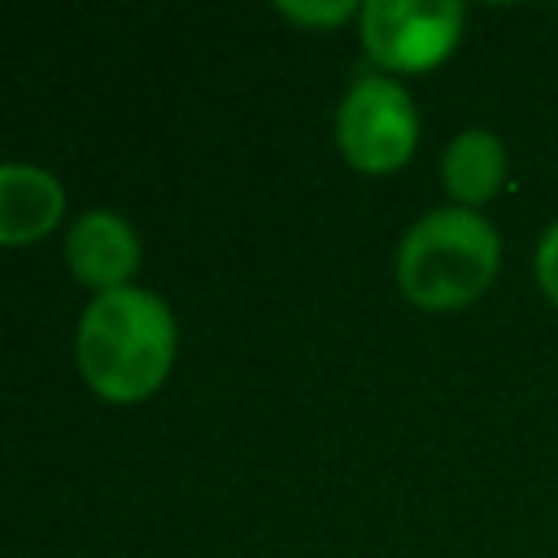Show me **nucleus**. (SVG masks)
<instances>
[{"label": "nucleus", "mask_w": 558, "mask_h": 558, "mask_svg": "<svg viewBox=\"0 0 558 558\" xmlns=\"http://www.w3.org/2000/svg\"><path fill=\"white\" fill-rule=\"evenodd\" d=\"M462 35L453 0H371L362 4V44L375 65L423 74L440 65Z\"/></svg>", "instance_id": "20e7f679"}, {"label": "nucleus", "mask_w": 558, "mask_h": 558, "mask_svg": "<svg viewBox=\"0 0 558 558\" xmlns=\"http://www.w3.org/2000/svg\"><path fill=\"white\" fill-rule=\"evenodd\" d=\"M279 13H288V17H296V22L327 26V22L349 17V13H353V4H349V0H340V4H279Z\"/></svg>", "instance_id": "1a4fd4ad"}, {"label": "nucleus", "mask_w": 558, "mask_h": 558, "mask_svg": "<svg viewBox=\"0 0 558 558\" xmlns=\"http://www.w3.org/2000/svg\"><path fill=\"white\" fill-rule=\"evenodd\" d=\"M65 262L96 292L126 288V279L140 266V235H135V227L122 214H113V209H87L70 227Z\"/></svg>", "instance_id": "39448f33"}, {"label": "nucleus", "mask_w": 558, "mask_h": 558, "mask_svg": "<svg viewBox=\"0 0 558 558\" xmlns=\"http://www.w3.org/2000/svg\"><path fill=\"white\" fill-rule=\"evenodd\" d=\"M336 140L353 170L388 174L410 161L418 140V113L410 92L388 74H362L336 113Z\"/></svg>", "instance_id": "7ed1b4c3"}, {"label": "nucleus", "mask_w": 558, "mask_h": 558, "mask_svg": "<svg viewBox=\"0 0 558 558\" xmlns=\"http://www.w3.org/2000/svg\"><path fill=\"white\" fill-rule=\"evenodd\" d=\"M501 266L497 231L462 205L432 209L418 218L397 248V283L423 310H462L471 305Z\"/></svg>", "instance_id": "f03ea898"}, {"label": "nucleus", "mask_w": 558, "mask_h": 558, "mask_svg": "<svg viewBox=\"0 0 558 558\" xmlns=\"http://www.w3.org/2000/svg\"><path fill=\"white\" fill-rule=\"evenodd\" d=\"M174 314L144 288L96 292L78 323V371L105 401H140L174 366Z\"/></svg>", "instance_id": "f257e3e1"}, {"label": "nucleus", "mask_w": 558, "mask_h": 558, "mask_svg": "<svg viewBox=\"0 0 558 558\" xmlns=\"http://www.w3.org/2000/svg\"><path fill=\"white\" fill-rule=\"evenodd\" d=\"M536 283H541V292L558 305V222L541 235V244H536Z\"/></svg>", "instance_id": "6e6552de"}, {"label": "nucleus", "mask_w": 558, "mask_h": 558, "mask_svg": "<svg viewBox=\"0 0 558 558\" xmlns=\"http://www.w3.org/2000/svg\"><path fill=\"white\" fill-rule=\"evenodd\" d=\"M440 174H445L449 196L462 209H475V205L493 201L501 192V183H506V144L493 131L471 126V131L453 135V144L445 148Z\"/></svg>", "instance_id": "0eeeda50"}, {"label": "nucleus", "mask_w": 558, "mask_h": 558, "mask_svg": "<svg viewBox=\"0 0 558 558\" xmlns=\"http://www.w3.org/2000/svg\"><path fill=\"white\" fill-rule=\"evenodd\" d=\"M65 192L44 166L0 161V244H31L61 222Z\"/></svg>", "instance_id": "423d86ee"}]
</instances>
